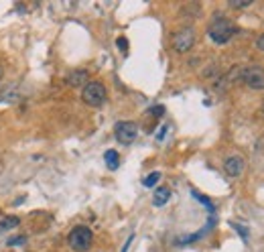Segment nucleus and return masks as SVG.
Masks as SVG:
<instances>
[{
	"mask_svg": "<svg viewBox=\"0 0 264 252\" xmlns=\"http://www.w3.org/2000/svg\"><path fill=\"white\" fill-rule=\"evenodd\" d=\"M238 33V26L227 18V16H221V14H215L207 26V35L209 39L215 43V45H225L234 39V35Z\"/></svg>",
	"mask_w": 264,
	"mask_h": 252,
	"instance_id": "obj_1",
	"label": "nucleus"
},
{
	"mask_svg": "<svg viewBox=\"0 0 264 252\" xmlns=\"http://www.w3.org/2000/svg\"><path fill=\"white\" fill-rule=\"evenodd\" d=\"M91 242H93V234L87 226H75L67 236V244L75 252H87L91 248Z\"/></svg>",
	"mask_w": 264,
	"mask_h": 252,
	"instance_id": "obj_2",
	"label": "nucleus"
},
{
	"mask_svg": "<svg viewBox=\"0 0 264 252\" xmlns=\"http://www.w3.org/2000/svg\"><path fill=\"white\" fill-rule=\"evenodd\" d=\"M81 100H83L87 106H91V108H100V106H104L106 100H108V93H106L104 83H100V81H87V83L83 85Z\"/></svg>",
	"mask_w": 264,
	"mask_h": 252,
	"instance_id": "obj_3",
	"label": "nucleus"
},
{
	"mask_svg": "<svg viewBox=\"0 0 264 252\" xmlns=\"http://www.w3.org/2000/svg\"><path fill=\"white\" fill-rule=\"evenodd\" d=\"M171 45H173V49H175L177 53H187V51L195 45V28H193V26H183V28H179V30L173 35Z\"/></svg>",
	"mask_w": 264,
	"mask_h": 252,
	"instance_id": "obj_4",
	"label": "nucleus"
},
{
	"mask_svg": "<svg viewBox=\"0 0 264 252\" xmlns=\"http://www.w3.org/2000/svg\"><path fill=\"white\" fill-rule=\"evenodd\" d=\"M114 136L120 144H132L138 136V124L132 122V120H124V122H118L114 126Z\"/></svg>",
	"mask_w": 264,
	"mask_h": 252,
	"instance_id": "obj_5",
	"label": "nucleus"
},
{
	"mask_svg": "<svg viewBox=\"0 0 264 252\" xmlns=\"http://www.w3.org/2000/svg\"><path fill=\"white\" fill-rule=\"evenodd\" d=\"M240 79L250 89H264V67H260V65L242 67V77Z\"/></svg>",
	"mask_w": 264,
	"mask_h": 252,
	"instance_id": "obj_6",
	"label": "nucleus"
},
{
	"mask_svg": "<svg viewBox=\"0 0 264 252\" xmlns=\"http://www.w3.org/2000/svg\"><path fill=\"white\" fill-rule=\"evenodd\" d=\"M244 167H246V161H244L240 154H232V156H227L225 163H223V171H225L229 177H240L242 171H244Z\"/></svg>",
	"mask_w": 264,
	"mask_h": 252,
	"instance_id": "obj_7",
	"label": "nucleus"
},
{
	"mask_svg": "<svg viewBox=\"0 0 264 252\" xmlns=\"http://www.w3.org/2000/svg\"><path fill=\"white\" fill-rule=\"evenodd\" d=\"M67 85H71V87H79V85H85L87 81H89V75H87V71L85 69H75V71H71L69 75H67Z\"/></svg>",
	"mask_w": 264,
	"mask_h": 252,
	"instance_id": "obj_8",
	"label": "nucleus"
},
{
	"mask_svg": "<svg viewBox=\"0 0 264 252\" xmlns=\"http://www.w3.org/2000/svg\"><path fill=\"white\" fill-rule=\"evenodd\" d=\"M169 197H171V189H169V187H158V189L154 191L152 205H154V207H162V205L169 201Z\"/></svg>",
	"mask_w": 264,
	"mask_h": 252,
	"instance_id": "obj_9",
	"label": "nucleus"
},
{
	"mask_svg": "<svg viewBox=\"0 0 264 252\" xmlns=\"http://www.w3.org/2000/svg\"><path fill=\"white\" fill-rule=\"evenodd\" d=\"M104 161H106V165H108L112 171H114V169H118V165H120V156H118V152H116V150H106Z\"/></svg>",
	"mask_w": 264,
	"mask_h": 252,
	"instance_id": "obj_10",
	"label": "nucleus"
},
{
	"mask_svg": "<svg viewBox=\"0 0 264 252\" xmlns=\"http://www.w3.org/2000/svg\"><path fill=\"white\" fill-rule=\"evenodd\" d=\"M18 224H20V219H18V217H4V219H0V232L12 230V228H16Z\"/></svg>",
	"mask_w": 264,
	"mask_h": 252,
	"instance_id": "obj_11",
	"label": "nucleus"
},
{
	"mask_svg": "<svg viewBox=\"0 0 264 252\" xmlns=\"http://www.w3.org/2000/svg\"><path fill=\"white\" fill-rule=\"evenodd\" d=\"M191 195H193V197H195V199H197L199 203H203V205H205V207H207V209L211 211V215L215 213V207H213V203H211V201H209V199H207L205 195H201V193H197V191H191Z\"/></svg>",
	"mask_w": 264,
	"mask_h": 252,
	"instance_id": "obj_12",
	"label": "nucleus"
},
{
	"mask_svg": "<svg viewBox=\"0 0 264 252\" xmlns=\"http://www.w3.org/2000/svg\"><path fill=\"white\" fill-rule=\"evenodd\" d=\"M158 179H160V173H158V171H154V173H150V175H146V177H144L142 185H144V187H154Z\"/></svg>",
	"mask_w": 264,
	"mask_h": 252,
	"instance_id": "obj_13",
	"label": "nucleus"
},
{
	"mask_svg": "<svg viewBox=\"0 0 264 252\" xmlns=\"http://www.w3.org/2000/svg\"><path fill=\"white\" fill-rule=\"evenodd\" d=\"M252 4V0H229V6L232 8H246V6H250Z\"/></svg>",
	"mask_w": 264,
	"mask_h": 252,
	"instance_id": "obj_14",
	"label": "nucleus"
},
{
	"mask_svg": "<svg viewBox=\"0 0 264 252\" xmlns=\"http://www.w3.org/2000/svg\"><path fill=\"white\" fill-rule=\"evenodd\" d=\"M116 45H118V47H120V49H122V51H124V53H126V51H128V41H126V39H124V37H120V39H118V41H116Z\"/></svg>",
	"mask_w": 264,
	"mask_h": 252,
	"instance_id": "obj_15",
	"label": "nucleus"
},
{
	"mask_svg": "<svg viewBox=\"0 0 264 252\" xmlns=\"http://www.w3.org/2000/svg\"><path fill=\"white\" fill-rule=\"evenodd\" d=\"M24 240H26L24 236H18V238H10V240H8V246H14V244H24Z\"/></svg>",
	"mask_w": 264,
	"mask_h": 252,
	"instance_id": "obj_16",
	"label": "nucleus"
},
{
	"mask_svg": "<svg viewBox=\"0 0 264 252\" xmlns=\"http://www.w3.org/2000/svg\"><path fill=\"white\" fill-rule=\"evenodd\" d=\"M256 47H258V49H260L262 53H264V33H262V35L258 37V41H256Z\"/></svg>",
	"mask_w": 264,
	"mask_h": 252,
	"instance_id": "obj_17",
	"label": "nucleus"
},
{
	"mask_svg": "<svg viewBox=\"0 0 264 252\" xmlns=\"http://www.w3.org/2000/svg\"><path fill=\"white\" fill-rule=\"evenodd\" d=\"M132 240H134V236H128V240H126V244L122 246V250H120V252H128V248H130V244H132Z\"/></svg>",
	"mask_w": 264,
	"mask_h": 252,
	"instance_id": "obj_18",
	"label": "nucleus"
},
{
	"mask_svg": "<svg viewBox=\"0 0 264 252\" xmlns=\"http://www.w3.org/2000/svg\"><path fill=\"white\" fill-rule=\"evenodd\" d=\"M167 128H169V126H162V128H160V132L156 134V138H158V140H162V138H164V132H167Z\"/></svg>",
	"mask_w": 264,
	"mask_h": 252,
	"instance_id": "obj_19",
	"label": "nucleus"
},
{
	"mask_svg": "<svg viewBox=\"0 0 264 252\" xmlns=\"http://www.w3.org/2000/svg\"><path fill=\"white\" fill-rule=\"evenodd\" d=\"M0 77H2V67H0Z\"/></svg>",
	"mask_w": 264,
	"mask_h": 252,
	"instance_id": "obj_20",
	"label": "nucleus"
},
{
	"mask_svg": "<svg viewBox=\"0 0 264 252\" xmlns=\"http://www.w3.org/2000/svg\"><path fill=\"white\" fill-rule=\"evenodd\" d=\"M262 112H264V106H262Z\"/></svg>",
	"mask_w": 264,
	"mask_h": 252,
	"instance_id": "obj_21",
	"label": "nucleus"
}]
</instances>
